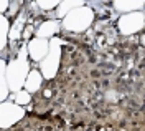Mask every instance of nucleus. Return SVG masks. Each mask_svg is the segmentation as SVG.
<instances>
[{
	"mask_svg": "<svg viewBox=\"0 0 145 131\" xmlns=\"http://www.w3.org/2000/svg\"><path fill=\"white\" fill-rule=\"evenodd\" d=\"M89 10L88 9H79V10H72L69 13V17L66 19V28H71V30H84L88 27L89 22H84L82 15H86Z\"/></svg>",
	"mask_w": 145,
	"mask_h": 131,
	"instance_id": "nucleus-1",
	"label": "nucleus"
},
{
	"mask_svg": "<svg viewBox=\"0 0 145 131\" xmlns=\"http://www.w3.org/2000/svg\"><path fill=\"white\" fill-rule=\"evenodd\" d=\"M46 48H48L46 42L43 38H38V40H35V42L30 43V53H31V56H33L35 60H40L41 56H45Z\"/></svg>",
	"mask_w": 145,
	"mask_h": 131,
	"instance_id": "nucleus-2",
	"label": "nucleus"
},
{
	"mask_svg": "<svg viewBox=\"0 0 145 131\" xmlns=\"http://www.w3.org/2000/svg\"><path fill=\"white\" fill-rule=\"evenodd\" d=\"M15 111H22V108H18L15 105H10V103H5L2 106V114H3V118H8L10 123L18 120V118H15Z\"/></svg>",
	"mask_w": 145,
	"mask_h": 131,
	"instance_id": "nucleus-3",
	"label": "nucleus"
},
{
	"mask_svg": "<svg viewBox=\"0 0 145 131\" xmlns=\"http://www.w3.org/2000/svg\"><path fill=\"white\" fill-rule=\"evenodd\" d=\"M40 81H41L40 75H38L36 71H33V73H31V80H30V81H27V88H28V90H35Z\"/></svg>",
	"mask_w": 145,
	"mask_h": 131,
	"instance_id": "nucleus-4",
	"label": "nucleus"
}]
</instances>
